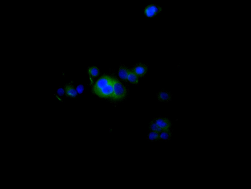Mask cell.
I'll use <instances>...</instances> for the list:
<instances>
[{"instance_id":"obj_2","label":"cell","mask_w":251,"mask_h":189,"mask_svg":"<svg viewBox=\"0 0 251 189\" xmlns=\"http://www.w3.org/2000/svg\"><path fill=\"white\" fill-rule=\"evenodd\" d=\"M162 10L161 7L155 4L151 3L144 7L142 11V13L145 17L151 18L159 14Z\"/></svg>"},{"instance_id":"obj_15","label":"cell","mask_w":251,"mask_h":189,"mask_svg":"<svg viewBox=\"0 0 251 189\" xmlns=\"http://www.w3.org/2000/svg\"><path fill=\"white\" fill-rule=\"evenodd\" d=\"M76 89L78 92L80 93H81L83 91L84 88L83 86L79 85L77 87Z\"/></svg>"},{"instance_id":"obj_8","label":"cell","mask_w":251,"mask_h":189,"mask_svg":"<svg viewBox=\"0 0 251 189\" xmlns=\"http://www.w3.org/2000/svg\"><path fill=\"white\" fill-rule=\"evenodd\" d=\"M65 91L67 95L71 97H74L77 95L76 91L73 87L70 85H67L65 86Z\"/></svg>"},{"instance_id":"obj_13","label":"cell","mask_w":251,"mask_h":189,"mask_svg":"<svg viewBox=\"0 0 251 189\" xmlns=\"http://www.w3.org/2000/svg\"><path fill=\"white\" fill-rule=\"evenodd\" d=\"M88 72L89 75L93 77L97 76L99 73V71L98 68L94 66L89 67L88 69Z\"/></svg>"},{"instance_id":"obj_6","label":"cell","mask_w":251,"mask_h":189,"mask_svg":"<svg viewBox=\"0 0 251 189\" xmlns=\"http://www.w3.org/2000/svg\"><path fill=\"white\" fill-rule=\"evenodd\" d=\"M157 98L159 102L167 103L172 100V95L169 90H162L157 93Z\"/></svg>"},{"instance_id":"obj_14","label":"cell","mask_w":251,"mask_h":189,"mask_svg":"<svg viewBox=\"0 0 251 189\" xmlns=\"http://www.w3.org/2000/svg\"><path fill=\"white\" fill-rule=\"evenodd\" d=\"M150 128L151 131L160 132L163 131L153 120L151 122Z\"/></svg>"},{"instance_id":"obj_9","label":"cell","mask_w":251,"mask_h":189,"mask_svg":"<svg viewBox=\"0 0 251 189\" xmlns=\"http://www.w3.org/2000/svg\"><path fill=\"white\" fill-rule=\"evenodd\" d=\"M171 137L172 133L170 130L163 131L159 132V140H169Z\"/></svg>"},{"instance_id":"obj_11","label":"cell","mask_w":251,"mask_h":189,"mask_svg":"<svg viewBox=\"0 0 251 189\" xmlns=\"http://www.w3.org/2000/svg\"><path fill=\"white\" fill-rule=\"evenodd\" d=\"M129 70L124 67H120L118 72L119 76L123 80H127Z\"/></svg>"},{"instance_id":"obj_4","label":"cell","mask_w":251,"mask_h":189,"mask_svg":"<svg viewBox=\"0 0 251 189\" xmlns=\"http://www.w3.org/2000/svg\"><path fill=\"white\" fill-rule=\"evenodd\" d=\"M113 78L112 81L108 85L95 94L101 98L111 99L113 93Z\"/></svg>"},{"instance_id":"obj_10","label":"cell","mask_w":251,"mask_h":189,"mask_svg":"<svg viewBox=\"0 0 251 189\" xmlns=\"http://www.w3.org/2000/svg\"><path fill=\"white\" fill-rule=\"evenodd\" d=\"M127 80L132 84H137L138 82V76L132 71L129 70Z\"/></svg>"},{"instance_id":"obj_12","label":"cell","mask_w":251,"mask_h":189,"mask_svg":"<svg viewBox=\"0 0 251 189\" xmlns=\"http://www.w3.org/2000/svg\"><path fill=\"white\" fill-rule=\"evenodd\" d=\"M148 139L152 141H156L159 140V132L151 131L148 135Z\"/></svg>"},{"instance_id":"obj_7","label":"cell","mask_w":251,"mask_h":189,"mask_svg":"<svg viewBox=\"0 0 251 189\" xmlns=\"http://www.w3.org/2000/svg\"><path fill=\"white\" fill-rule=\"evenodd\" d=\"M147 70V66L143 64H139L136 66L132 71L138 77L143 76L146 73Z\"/></svg>"},{"instance_id":"obj_5","label":"cell","mask_w":251,"mask_h":189,"mask_svg":"<svg viewBox=\"0 0 251 189\" xmlns=\"http://www.w3.org/2000/svg\"><path fill=\"white\" fill-rule=\"evenodd\" d=\"M153 120L163 131L170 130L172 124L169 119L160 117L155 118Z\"/></svg>"},{"instance_id":"obj_1","label":"cell","mask_w":251,"mask_h":189,"mask_svg":"<svg viewBox=\"0 0 251 189\" xmlns=\"http://www.w3.org/2000/svg\"><path fill=\"white\" fill-rule=\"evenodd\" d=\"M113 93L111 99L115 101L123 99L126 93L124 86L118 80L113 78Z\"/></svg>"},{"instance_id":"obj_16","label":"cell","mask_w":251,"mask_h":189,"mask_svg":"<svg viewBox=\"0 0 251 189\" xmlns=\"http://www.w3.org/2000/svg\"><path fill=\"white\" fill-rule=\"evenodd\" d=\"M63 90L62 89H59L58 91V93L60 95H62L63 94Z\"/></svg>"},{"instance_id":"obj_3","label":"cell","mask_w":251,"mask_h":189,"mask_svg":"<svg viewBox=\"0 0 251 189\" xmlns=\"http://www.w3.org/2000/svg\"><path fill=\"white\" fill-rule=\"evenodd\" d=\"M113 78L110 76L104 75L102 76L96 82L93 88V91L94 93L106 86L112 81Z\"/></svg>"}]
</instances>
